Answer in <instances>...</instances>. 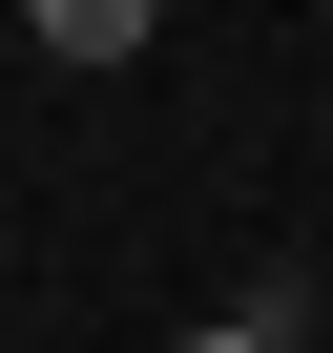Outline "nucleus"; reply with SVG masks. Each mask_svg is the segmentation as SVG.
Here are the masks:
<instances>
[{"label":"nucleus","mask_w":333,"mask_h":353,"mask_svg":"<svg viewBox=\"0 0 333 353\" xmlns=\"http://www.w3.org/2000/svg\"><path fill=\"white\" fill-rule=\"evenodd\" d=\"M21 42H42V63H146V0H42Z\"/></svg>","instance_id":"f257e3e1"},{"label":"nucleus","mask_w":333,"mask_h":353,"mask_svg":"<svg viewBox=\"0 0 333 353\" xmlns=\"http://www.w3.org/2000/svg\"><path fill=\"white\" fill-rule=\"evenodd\" d=\"M292 312H312V291H292V270H271V291H229V312H209V332H166V353H292Z\"/></svg>","instance_id":"f03ea898"}]
</instances>
